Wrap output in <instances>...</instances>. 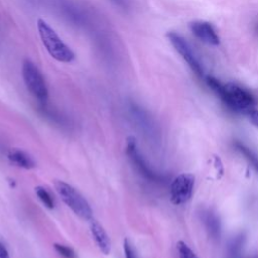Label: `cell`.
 <instances>
[{
  "mask_svg": "<svg viewBox=\"0 0 258 258\" xmlns=\"http://www.w3.org/2000/svg\"><path fill=\"white\" fill-rule=\"evenodd\" d=\"M206 82L207 85L221 98V100L235 112L246 115L249 110L254 108L255 100L253 96L238 85L232 83L223 85L213 77H207Z\"/></svg>",
  "mask_w": 258,
  "mask_h": 258,
  "instance_id": "6da1fadb",
  "label": "cell"
},
{
  "mask_svg": "<svg viewBox=\"0 0 258 258\" xmlns=\"http://www.w3.org/2000/svg\"><path fill=\"white\" fill-rule=\"evenodd\" d=\"M37 29L42 44L49 54L62 63H71L75 59V54L67 46L53 28L43 19L37 20Z\"/></svg>",
  "mask_w": 258,
  "mask_h": 258,
  "instance_id": "7a4b0ae2",
  "label": "cell"
},
{
  "mask_svg": "<svg viewBox=\"0 0 258 258\" xmlns=\"http://www.w3.org/2000/svg\"><path fill=\"white\" fill-rule=\"evenodd\" d=\"M55 187L62 201L71 209L77 216L89 221L92 219L93 212L89 203L75 187L63 181H56Z\"/></svg>",
  "mask_w": 258,
  "mask_h": 258,
  "instance_id": "3957f363",
  "label": "cell"
},
{
  "mask_svg": "<svg viewBox=\"0 0 258 258\" xmlns=\"http://www.w3.org/2000/svg\"><path fill=\"white\" fill-rule=\"evenodd\" d=\"M22 77L28 90L40 103H46L49 98V91L44 78L37 67L29 59L22 63Z\"/></svg>",
  "mask_w": 258,
  "mask_h": 258,
  "instance_id": "277c9868",
  "label": "cell"
},
{
  "mask_svg": "<svg viewBox=\"0 0 258 258\" xmlns=\"http://www.w3.org/2000/svg\"><path fill=\"white\" fill-rule=\"evenodd\" d=\"M194 184L195 176L193 174L184 173L179 175L171 184V202L176 206H180L190 201L193 195Z\"/></svg>",
  "mask_w": 258,
  "mask_h": 258,
  "instance_id": "5b68a950",
  "label": "cell"
},
{
  "mask_svg": "<svg viewBox=\"0 0 258 258\" xmlns=\"http://www.w3.org/2000/svg\"><path fill=\"white\" fill-rule=\"evenodd\" d=\"M170 42L173 44L175 50L181 55V57L191 67V69L195 72L197 76L200 78L204 77V70L202 68L201 63L198 58L194 54L190 44L185 41L184 37H182L179 34L175 32H169L167 35Z\"/></svg>",
  "mask_w": 258,
  "mask_h": 258,
  "instance_id": "8992f818",
  "label": "cell"
},
{
  "mask_svg": "<svg viewBox=\"0 0 258 258\" xmlns=\"http://www.w3.org/2000/svg\"><path fill=\"white\" fill-rule=\"evenodd\" d=\"M126 154L128 158L130 159L133 167L136 169V171L139 173V175H142L144 178L152 181V182H160L162 181V177L154 173L149 166L143 157V155L140 154L137 148V144L136 139L133 136H129L127 138V146H126Z\"/></svg>",
  "mask_w": 258,
  "mask_h": 258,
  "instance_id": "52a82bcc",
  "label": "cell"
},
{
  "mask_svg": "<svg viewBox=\"0 0 258 258\" xmlns=\"http://www.w3.org/2000/svg\"><path fill=\"white\" fill-rule=\"evenodd\" d=\"M192 33L203 42L210 45H219V37L211 23L207 21H194L190 23Z\"/></svg>",
  "mask_w": 258,
  "mask_h": 258,
  "instance_id": "ba28073f",
  "label": "cell"
},
{
  "mask_svg": "<svg viewBox=\"0 0 258 258\" xmlns=\"http://www.w3.org/2000/svg\"><path fill=\"white\" fill-rule=\"evenodd\" d=\"M90 230L92 236L94 238V241H95L99 250L103 254L108 255L111 250V242L109 236L107 235V233L102 227V225H100L96 220H94L92 218L90 220Z\"/></svg>",
  "mask_w": 258,
  "mask_h": 258,
  "instance_id": "9c48e42d",
  "label": "cell"
},
{
  "mask_svg": "<svg viewBox=\"0 0 258 258\" xmlns=\"http://www.w3.org/2000/svg\"><path fill=\"white\" fill-rule=\"evenodd\" d=\"M8 159L14 166L25 170H32L36 167L34 158L29 153L19 149L10 150L8 153Z\"/></svg>",
  "mask_w": 258,
  "mask_h": 258,
  "instance_id": "30bf717a",
  "label": "cell"
},
{
  "mask_svg": "<svg viewBox=\"0 0 258 258\" xmlns=\"http://www.w3.org/2000/svg\"><path fill=\"white\" fill-rule=\"evenodd\" d=\"M234 146H235L236 149L246 158V160L250 163L251 167L258 173V157L248 147H246L243 144L239 142H236Z\"/></svg>",
  "mask_w": 258,
  "mask_h": 258,
  "instance_id": "8fae6325",
  "label": "cell"
},
{
  "mask_svg": "<svg viewBox=\"0 0 258 258\" xmlns=\"http://www.w3.org/2000/svg\"><path fill=\"white\" fill-rule=\"evenodd\" d=\"M35 192L40 202L44 205L48 209H54L55 208V200L51 193L45 189L43 186H37L35 189Z\"/></svg>",
  "mask_w": 258,
  "mask_h": 258,
  "instance_id": "7c38bea8",
  "label": "cell"
},
{
  "mask_svg": "<svg viewBox=\"0 0 258 258\" xmlns=\"http://www.w3.org/2000/svg\"><path fill=\"white\" fill-rule=\"evenodd\" d=\"M177 250L180 258H198L196 253L184 241H178Z\"/></svg>",
  "mask_w": 258,
  "mask_h": 258,
  "instance_id": "4fadbf2b",
  "label": "cell"
},
{
  "mask_svg": "<svg viewBox=\"0 0 258 258\" xmlns=\"http://www.w3.org/2000/svg\"><path fill=\"white\" fill-rule=\"evenodd\" d=\"M54 248L58 252V254L60 256H62L63 258H78L76 252L71 247L63 245V244H59V243H55Z\"/></svg>",
  "mask_w": 258,
  "mask_h": 258,
  "instance_id": "5bb4252c",
  "label": "cell"
},
{
  "mask_svg": "<svg viewBox=\"0 0 258 258\" xmlns=\"http://www.w3.org/2000/svg\"><path fill=\"white\" fill-rule=\"evenodd\" d=\"M123 248H124V254L125 258H137L136 253L134 251V248L130 244L128 239H125L123 242Z\"/></svg>",
  "mask_w": 258,
  "mask_h": 258,
  "instance_id": "9a60e30c",
  "label": "cell"
},
{
  "mask_svg": "<svg viewBox=\"0 0 258 258\" xmlns=\"http://www.w3.org/2000/svg\"><path fill=\"white\" fill-rule=\"evenodd\" d=\"M247 117L249 121L255 126V127H258V110H256L255 108L249 110L247 112Z\"/></svg>",
  "mask_w": 258,
  "mask_h": 258,
  "instance_id": "2e32d148",
  "label": "cell"
},
{
  "mask_svg": "<svg viewBox=\"0 0 258 258\" xmlns=\"http://www.w3.org/2000/svg\"><path fill=\"white\" fill-rule=\"evenodd\" d=\"M0 258H10L6 246L0 241Z\"/></svg>",
  "mask_w": 258,
  "mask_h": 258,
  "instance_id": "e0dca14e",
  "label": "cell"
},
{
  "mask_svg": "<svg viewBox=\"0 0 258 258\" xmlns=\"http://www.w3.org/2000/svg\"><path fill=\"white\" fill-rule=\"evenodd\" d=\"M110 1H112L113 3H115L116 5H118L122 8H125L127 7L128 3H127V0H110Z\"/></svg>",
  "mask_w": 258,
  "mask_h": 258,
  "instance_id": "ac0fdd59",
  "label": "cell"
},
{
  "mask_svg": "<svg viewBox=\"0 0 258 258\" xmlns=\"http://www.w3.org/2000/svg\"><path fill=\"white\" fill-rule=\"evenodd\" d=\"M253 258H258V257H256V256H255V257H253Z\"/></svg>",
  "mask_w": 258,
  "mask_h": 258,
  "instance_id": "d6986e66",
  "label": "cell"
}]
</instances>
